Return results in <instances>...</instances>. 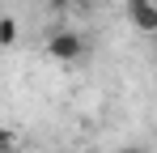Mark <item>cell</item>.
I'll return each mask as SVG.
<instances>
[{"mask_svg": "<svg viewBox=\"0 0 157 153\" xmlns=\"http://www.w3.org/2000/svg\"><path fill=\"white\" fill-rule=\"evenodd\" d=\"M47 55H51L55 64H72L85 55V34L77 30H55L51 38H47Z\"/></svg>", "mask_w": 157, "mask_h": 153, "instance_id": "obj_1", "label": "cell"}, {"mask_svg": "<svg viewBox=\"0 0 157 153\" xmlns=\"http://www.w3.org/2000/svg\"><path fill=\"white\" fill-rule=\"evenodd\" d=\"M128 22L140 34H157V0H128Z\"/></svg>", "mask_w": 157, "mask_h": 153, "instance_id": "obj_2", "label": "cell"}, {"mask_svg": "<svg viewBox=\"0 0 157 153\" xmlns=\"http://www.w3.org/2000/svg\"><path fill=\"white\" fill-rule=\"evenodd\" d=\"M13 43H17V17L4 13L0 17V47H13Z\"/></svg>", "mask_w": 157, "mask_h": 153, "instance_id": "obj_3", "label": "cell"}, {"mask_svg": "<svg viewBox=\"0 0 157 153\" xmlns=\"http://www.w3.org/2000/svg\"><path fill=\"white\" fill-rule=\"evenodd\" d=\"M47 4H51V9H68L72 0H47Z\"/></svg>", "mask_w": 157, "mask_h": 153, "instance_id": "obj_4", "label": "cell"}, {"mask_svg": "<svg viewBox=\"0 0 157 153\" xmlns=\"http://www.w3.org/2000/svg\"><path fill=\"white\" fill-rule=\"evenodd\" d=\"M115 153H144V149H115Z\"/></svg>", "mask_w": 157, "mask_h": 153, "instance_id": "obj_5", "label": "cell"}]
</instances>
